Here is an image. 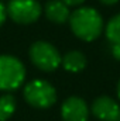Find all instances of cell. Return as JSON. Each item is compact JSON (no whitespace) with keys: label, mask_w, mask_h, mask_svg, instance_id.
<instances>
[{"label":"cell","mask_w":120,"mask_h":121,"mask_svg":"<svg viewBox=\"0 0 120 121\" xmlns=\"http://www.w3.org/2000/svg\"><path fill=\"white\" fill-rule=\"evenodd\" d=\"M69 24L72 32L83 41L96 39L103 30V18L92 7H79L75 10L69 17Z\"/></svg>","instance_id":"obj_1"},{"label":"cell","mask_w":120,"mask_h":121,"mask_svg":"<svg viewBox=\"0 0 120 121\" xmlns=\"http://www.w3.org/2000/svg\"><path fill=\"white\" fill-rule=\"evenodd\" d=\"M26 79V68L21 60L11 55H0V90L18 89Z\"/></svg>","instance_id":"obj_2"},{"label":"cell","mask_w":120,"mask_h":121,"mask_svg":"<svg viewBox=\"0 0 120 121\" xmlns=\"http://www.w3.org/2000/svg\"><path fill=\"white\" fill-rule=\"evenodd\" d=\"M24 99L35 108H50L57 101V90L50 82L35 79L26 85Z\"/></svg>","instance_id":"obj_3"},{"label":"cell","mask_w":120,"mask_h":121,"mask_svg":"<svg viewBox=\"0 0 120 121\" xmlns=\"http://www.w3.org/2000/svg\"><path fill=\"white\" fill-rule=\"evenodd\" d=\"M30 59L38 69L52 72L61 65L62 56L52 44L47 41H37L30 48Z\"/></svg>","instance_id":"obj_4"},{"label":"cell","mask_w":120,"mask_h":121,"mask_svg":"<svg viewBox=\"0 0 120 121\" xmlns=\"http://www.w3.org/2000/svg\"><path fill=\"white\" fill-rule=\"evenodd\" d=\"M7 9V16L17 24L35 23L41 13V4L37 0H10Z\"/></svg>","instance_id":"obj_5"},{"label":"cell","mask_w":120,"mask_h":121,"mask_svg":"<svg viewBox=\"0 0 120 121\" xmlns=\"http://www.w3.org/2000/svg\"><path fill=\"white\" fill-rule=\"evenodd\" d=\"M61 116L64 121H88L89 107L81 97H68L61 107Z\"/></svg>","instance_id":"obj_6"},{"label":"cell","mask_w":120,"mask_h":121,"mask_svg":"<svg viewBox=\"0 0 120 121\" xmlns=\"http://www.w3.org/2000/svg\"><path fill=\"white\" fill-rule=\"evenodd\" d=\"M92 114L100 121H120V106L112 97L100 96L92 103Z\"/></svg>","instance_id":"obj_7"},{"label":"cell","mask_w":120,"mask_h":121,"mask_svg":"<svg viewBox=\"0 0 120 121\" xmlns=\"http://www.w3.org/2000/svg\"><path fill=\"white\" fill-rule=\"evenodd\" d=\"M45 16L52 23L64 24L69 20L71 13L69 7L62 0H48L45 4Z\"/></svg>","instance_id":"obj_8"},{"label":"cell","mask_w":120,"mask_h":121,"mask_svg":"<svg viewBox=\"0 0 120 121\" xmlns=\"http://www.w3.org/2000/svg\"><path fill=\"white\" fill-rule=\"evenodd\" d=\"M61 65L64 66L65 70L76 73V72H81V70L85 69V66H86V58L79 51H71V52H66L62 56Z\"/></svg>","instance_id":"obj_9"},{"label":"cell","mask_w":120,"mask_h":121,"mask_svg":"<svg viewBox=\"0 0 120 121\" xmlns=\"http://www.w3.org/2000/svg\"><path fill=\"white\" fill-rule=\"evenodd\" d=\"M16 111V99L11 94L0 96V121H7Z\"/></svg>","instance_id":"obj_10"},{"label":"cell","mask_w":120,"mask_h":121,"mask_svg":"<svg viewBox=\"0 0 120 121\" xmlns=\"http://www.w3.org/2000/svg\"><path fill=\"white\" fill-rule=\"evenodd\" d=\"M105 32L110 44H120V14H116L109 20Z\"/></svg>","instance_id":"obj_11"},{"label":"cell","mask_w":120,"mask_h":121,"mask_svg":"<svg viewBox=\"0 0 120 121\" xmlns=\"http://www.w3.org/2000/svg\"><path fill=\"white\" fill-rule=\"evenodd\" d=\"M6 18H7V9H6V6L0 1V26L6 21Z\"/></svg>","instance_id":"obj_12"},{"label":"cell","mask_w":120,"mask_h":121,"mask_svg":"<svg viewBox=\"0 0 120 121\" xmlns=\"http://www.w3.org/2000/svg\"><path fill=\"white\" fill-rule=\"evenodd\" d=\"M112 55L120 60V44H112Z\"/></svg>","instance_id":"obj_13"},{"label":"cell","mask_w":120,"mask_h":121,"mask_svg":"<svg viewBox=\"0 0 120 121\" xmlns=\"http://www.w3.org/2000/svg\"><path fill=\"white\" fill-rule=\"evenodd\" d=\"M62 1L69 7V6H79V4H82L85 0H62Z\"/></svg>","instance_id":"obj_14"},{"label":"cell","mask_w":120,"mask_h":121,"mask_svg":"<svg viewBox=\"0 0 120 121\" xmlns=\"http://www.w3.org/2000/svg\"><path fill=\"white\" fill-rule=\"evenodd\" d=\"M100 3H103V4H106V6H113V4H116L119 0H99Z\"/></svg>","instance_id":"obj_15"},{"label":"cell","mask_w":120,"mask_h":121,"mask_svg":"<svg viewBox=\"0 0 120 121\" xmlns=\"http://www.w3.org/2000/svg\"><path fill=\"white\" fill-rule=\"evenodd\" d=\"M117 96H119V99H120V82H119V85H117Z\"/></svg>","instance_id":"obj_16"}]
</instances>
